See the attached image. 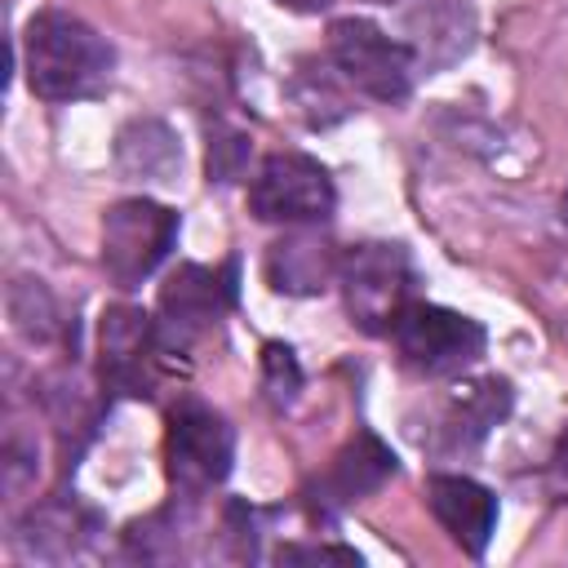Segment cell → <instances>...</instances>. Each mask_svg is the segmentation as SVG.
<instances>
[{
	"label": "cell",
	"instance_id": "6da1fadb",
	"mask_svg": "<svg viewBox=\"0 0 568 568\" xmlns=\"http://www.w3.org/2000/svg\"><path fill=\"white\" fill-rule=\"evenodd\" d=\"M22 67H27V84L36 98L75 102L111 84L115 49L75 13L44 9L22 31Z\"/></svg>",
	"mask_w": 568,
	"mask_h": 568
},
{
	"label": "cell",
	"instance_id": "7a4b0ae2",
	"mask_svg": "<svg viewBox=\"0 0 568 568\" xmlns=\"http://www.w3.org/2000/svg\"><path fill=\"white\" fill-rule=\"evenodd\" d=\"M413 257L404 244L368 240L342 253L337 262V284L351 311V324L364 333H390L395 315L413 302Z\"/></svg>",
	"mask_w": 568,
	"mask_h": 568
},
{
	"label": "cell",
	"instance_id": "3957f363",
	"mask_svg": "<svg viewBox=\"0 0 568 568\" xmlns=\"http://www.w3.org/2000/svg\"><path fill=\"white\" fill-rule=\"evenodd\" d=\"M390 342L399 351V359L413 368V373H426V377H453L462 368H470L479 355H484V324L462 315V311H448V306H435V302H408L395 324H390Z\"/></svg>",
	"mask_w": 568,
	"mask_h": 568
},
{
	"label": "cell",
	"instance_id": "277c9868",
	"mask_svg": "<svg viewBox=\"0 0 568 568\" xmlns=\"http://www.w3.org/2000/svg\"><path fill=\"white\" fill-rule=\"evenodd\" d=\"M328 58L346 84L377 102H404L413 93L417 58L404 40L386 36L368 18H337L328 27Z\"/></svg>",
	"mask_w": 568,
	"mask_h": 568
},
{
	"label": "cell",
	"instance_id": "5b68a950",
	"mask_svg": "<svg viewBox=\"0 0 568 568\" xmlns=\"http://www.w3.org/2000/svg\"><path fill=\"white\" fill-rule=\"evenodd\" d=\"M164 457H169V484L182 497H204L231 475L235 462V430L222 413H213L200 399H182L169 413V435H164Z\"/></svg>",
	"mask_w": 568,
	"mask_h": 568
},
{
	"label": "cell",
	"instance_id": "8992f818",
	"mask_svg": "<svg viewBox=\"0 0 568 568\" xmlns=\"http://www.w3.org/2000/svg\"><path fill=\"white\" fill-rule=\"evenodd\" d=\"M178 244V213L155 200H120L102 213V266L115 288H138Z\"/></svg>",
	"mask_w": 568,
	"mask_h": 568
},
{
	"label": "cell",
	"instance_id": "52a82bcc",
	"mask_svg": "<svg viewBox=\"0 0 568 568\" xmlns=\"http://www.w3.org/2000/svg\"><path fill=\"white\" fill-rule=\"evenodd\" d=\"M333 204H337V191H333L328 169L297 151L266 155L248 182V209L257 222L306 226V222H324Z\"/></svg>",
	"mask_w": 568,
	"mask_h": 568
},
{
	"label": "cell",
	"instance_id": "ba28073f",
	"mask_svg": "<svg viewBox=\"0 0 568 568\" xmlns=\"http://www.w3.org/2000/svg\"><path fill=\"white\" fill-rule=\"evenodd\" d=\"M173 351L160 337V324L142 306H111L98 324V373L111 395H151L155 373Z\"/></svg>",
	"mask_w": 568,
	"mask_h": 568
},
{
	"label": "cell",
	"instance_id": "9c48e42d",
	"mask_svg": "<svg viewBox=\"0 0 568 568\" xmlns=\"http://www.w3.org/2000/svg\"><path fill=\"white\" fill-rule=\"evenodd\" d=\"M235 293H240L235 257L222 266H200V262L178 266L160 288V320L155 324H160L164 346L178 355L186 342H195L204 328H213L235 306Z\"/></svg>",
	"mask_w": 568,
	"mask_h": 568
},
{
	"label": "cell",
	"instance_id": "30bf717a",
	"mask_svg": "<svg viewBox=\"0 0 568 568\" xmlns=\"http://www.w3.org/2000/svg\"><path fill=\"white\" fill-rule=\"evenodd\" d=\"M390 475H395V453H390L373 430H359V435L328 462V470L306 488V497H311V506H315L320 515H337L342 506L364 501L368 493H377Z\"/></svg>",
	"mask_w": 568,
	"mask_h": 568
},
{
	"label": "cell",
	"instance_id": "8fae6325",
	"mask_svg": "<svg viewBox=\"0 0 568 568\" xmlns=\"http://www.w3.org/2000/svg\"><path fill=\"white\" fill-rule=\"evenodd\" d=\"M426 501L435 510V519L448 528V537L466 550V555H484L488 550V537L497 528V497L466 479V475H430L426 484Z\"/></svg>",
	"mask_w": 568,
	"mask_h": 568
},
{
	"label": "cell",
	"instance_id": "7c38bea8",
	"mask_svg": "<svg viewBox=\"0 0 568 568\" xmlns=\"http://www.w3.org/2000/svg\"><path fill=\"white\" fill-rule=\"evenodd\" d=\"M404 44L417 58V71H444L475 44V18L462 0H422L404 13Z\"/></svg>",
	"mask_w": 568,
	"mask_h": 568
},
{
	"label": "cell",
	"instance_id": "4fadbf2b",
	"mask_svg": "<svg viewBox=\"0 0 568 568\" xmlns=\"http://www.w3.org/2000/svg\"><path fill=\"white\" fill-rule=\"evenodd\" d=\"M510 413V382L506 377H479L453 390L448 413L439 417V448L448 453H466L475 448L501 417Z\"/></svg>",
	"mask_w": 568,
	"mask_h": 568
},
{
	"label": "cell",
	"instance_id": "5bb4252c",
	"mask_svg": "<svg viewBox=\"0 0 568 568\" xmlns=\"http://www.w3.org/2000/svg\"><path fill=\"white\" fill-rule=\"evenodd\" d=\"M337 262L342 257L333 253V244L324 235L297 231V235H284V240L271 244V253H266V280H271L275 293L306 297V293L328 288V280H337Z\"/></svg>",
	"mask_w": 568,
	"mask_h": 568
},
{
	"label": "cell",
	"instance_id": "9a60e30c",
	"mask_svg": "<svg viewBox=\"0 0 568 568\" xmlns=\"http://www.w3.org/2000/svg\"><path fill=\"white\" fill-rule=\"evenodd\" d=\"M115 164L138 182H173L182 169V146L164 120H133L115 133Z\"/></svg>",
	"mask_w": 568,
	"mask_h": 568
},
{
	"label": "cell",
	"instance_id": "2e32d148",
	"mask_svg": "<svg viewBox=\"0 0 568 568\" xmlns=\"http://www.w3.org/2000/svg\"><path fill=\"white\" fill-rule=\"evenodd\" d=\"M49 541H62V550L75 555V546L84 541V524L75 519V506L53 501V506H40V510L27 515V524H22V532H18V546H22L27 555L49 559V550H53Z\"/></svg>",
	"mask_w": 568,
	"mask_h": 568
},
{
	"label": "cell",
	"instance_id": "e0dca14e",
	"mask_svg": "<svg viewBox=\"0 0 568 568\" xmlns=\"http://www.w3.org/2000/svg\"><path fill=\"white\" fill-rule=\"evenodd\" d=\"M9 315H13L18 333L31 342H49L58 333V306L40 280H18L9 288Z\"/></svg>",
	"mask_w": 568,
	"mask_h": 568
},
{
	"label": "cell",
	"instance_id": "ac0fdd59",
	"mask_svg": "<svg viewBox=\"0 0 568 568\" xmlns=\"http://www.w3.org/2000/svg\"><path fill=\"white\" fill-rule=\"evenodd\" d=\"M293 98H297L306 124H315V129H324V124H333V120H342V115L351 111L346 98L337 93V84L328 80V71H324V67L315 71L311 62H302V71H297V80H293Z\"/></svg>",
	"mask_w": 568,
	"mask_h": 568
},
{
	"label": "cell",
	"instance_id": "d6986e66",
	"mask_svg": "<svg viewBox=\"0 0 568 568\" xmlns=\"http://www.w3.org/2000/svg\"><path fill=\"white\" fill-rule=\"evenodd\" d=\"M262 386H266V399L275 408H288L302 390V368H297V355L293 346L284 342H266L262 346Z\"/></svg>",
	"mask_w": 568,
	"mask_h": 568
},
{
	"label": "cell",
	"instance_id": "ffe728a7",
	"mask_svg": "<svg viewBox=\"0 0 568 568\" xmlns=\"http://www.w3.org/2000/svg\"><path fill=\"white\" fill-rule=\"evenodd\" d=\"M248 164V138L235 129H217L209 138V182H235Z\"/></svg>",
	"mask_w": 568,
	"mask_h": 568
},
{
	"label": "cell",
	"instance_id": "44dd1931",
	"mask_svg": "<svg viewBox=\"0 0 568 568\" xmlns=\"http://www.w3.org/2000/svg\"><path fill=\"white\" fill-rule=\"evenodd\" d=\"M315 564V559H337V564H359V555L355 550H346V546H284L280 550V564Z\"/></svg>",
	"mask_w": 568,
	"mask_h": 568
},
{
	"label": "cell",
	"instance_id": "7402d4cb",
	"mask_svg": "<svg viewBox=\"0 0 568 568\" xmlns=\"http://www.w3.org/2000/svg\"><path fill=\"white\" fill-rule=\"evenodd\" d=\"M275 4H288V9H297V13H315V9H328L333 0H275Z\"/></svg>",
	"mask_w": 568,
	"mask_h": 568
},
{
	"label": "cell",
	"instance_id": "603a6c76",
	"mask_svg": "<svg viewBox=\"0 0 568 568\" xmlns=\"http://www.w3.org/2000/svg\"><path fill=\"white\" fill-rule=\"evenodd\" d=\"M559 466H564V475H568V444L559 448Z\"/></svg>",
	"mask_w": 568,
	"mask_h": 568
},
{
	"label": "cell",
	"instance_id": "cb8c5ba5",
	"mask_svg": "<svg viewBox=\"0 0 568 568\" xmlns=\"http://www.w3.org/2000/svg\"><path fill=\"white\" fill-rule=\"evenodd\" d=\"M373 4H390V0H373Z\"/></svg>",
	"mask_w": 568,
	"mask_h": 568
}]
</instances>
